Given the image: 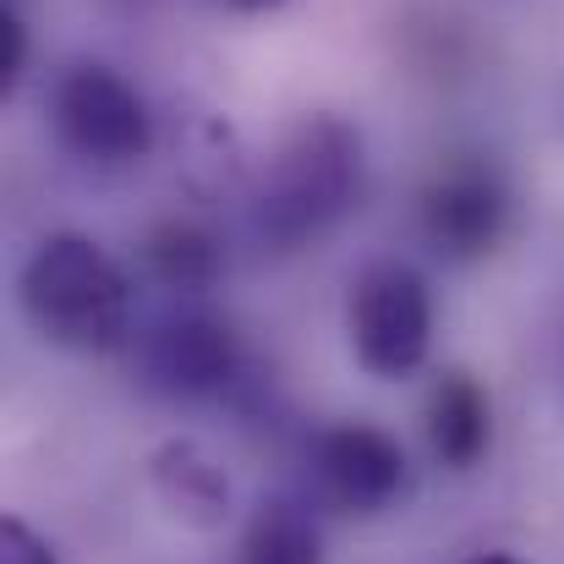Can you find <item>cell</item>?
<instances>
[{"label": "cell", "mask_w": 564, "mask_h": 564, "mask_svg": "<svg viewBox=\"0 0 564 564\" xmlns=\"http://www.w3.org/2000/svg\"><path fill=\"white\" fill-rule=\"evenodd\" d=\"M50 121H55V138L99 165V171H121V165H138L149 160L154 149V116H149V99L110 66L99 61H77L55 77L50 88Z\"/></svg>", "instance_id": "cell-3"}, {"label": "cell", "mask_w": 564, "mask_h": 564, "mask_svg": "<svg viewBox=\"0 0 564 564\" xmlns=\"http://www.w3.org/2000/svg\"><path fill=\"white\" fill-rule=\"evenodd\" d=\"M505 225H510V192L499 182V171L482 160L444 165L422 192V236L433 241V252L455 263L494 252Z\"/></svg>", "instance_id": "cell-7"}, {"label": "cell", "mask_w": 564, "mask_h": 564, "mask_svg": "<svg viewBox=\"0 0 564 564\" xmlns=\"http://www.w3.org/2000/svg\"><path fill=\"white\" fill-rule=\"evenodd\" d=\"M362 192V138L340 116H302L252 187V236L269 252H302Z\"/></svg>", "instance_id": "cell-1"}, {"label": "cell", "mask_w": 564, "mask_h": 564, "mask_svg": "<svg viewBox=\"0 0 564 564\" xmlns=\"http://www.w3.org/2000/svg\"><path fill=\"white\" fill-rule=\"evenodd\" d=\"M138 368L154 394L214 400L241 383V340L225 318H214L203 307H182V313L160 318L154 329H143Z\"/></svg>", "instance_id": "cell-5"}, {"label": "cell", "mask_w": 564, "mask_h": 564, "mask_svg": "<svg viewBox=\"0 0 564 564\" xmlns=\"http://www.w3.org/2000/svg\"><path fill=\"white\" fill-rule=\"evenodd\" d=\"M149 488L182 527H197V532L225 527L230 516V477L192 438H171L149 455Z\"/></svg>", "instance_id": "cell-8"}, {"label": "cell", "mask_w": 564, "mask_h": 564, "mask_svg": "<svg viewBox=\"0 0 564 564\" xmlns=\"http://www.w3.org/2000/svg\"><path fill=\"white\" fill-rule=\"evenodd\" d=\"M0 564H55V549L17 516L0 521Z\"/></svg>", "instance_id": "cell-12"}, {"label": "cell", "mask_w": 564, "mask_h": 564, "mask_svg": "<svg viewBox=\"0 0 564 564\" xmlns=\"http://www.w3.org/2000/svg\"><path fill=\"white\" fill-rule=\"evenodd\" d=\"M346 335L357 362L383 383H400L427 362L433 346V296L411 263H373L351 280Z\"/></svg>", "instance_id": "cell-4"}, {"label": "cell", "mask_w": 564, "mask_h": 564, "mask_svg": "<svg viewBox=\"0 0 564 564\" xmlns=\"http://www.w3.org/2000/svg\"><path fill=\"white\" fill-rule=\"evenodd\" d=\"M494 444V405L471 373L449 368L427 394V449L449 471H471Z\"/></svg>", "instance_id": "cell-9"}, {"label": "cell", "mask_w": 564, "mask_h": 564, "mask_svg": "<svg viewBox=\"0 0 564 564\" xmlns=\"http://www.w3.org/2000/svg\"><path fill=\"white\" fill-rule=\"evenodd\" d=\"M225 6H236V11H274L280 0H225Z\"/></svg>", "instance_id": "cell-14"}, {"label": "cell", "mask_w": 564, "mask_h": 564, "mask_svg": "<svg viewBox=\"0 0 564 564\" xmlns=\"http://www.w3.org/2000/svg\"><path fill=\"white\" fill-rule=\"evenodd\" d=\"M143 269L149 280H160L165 291L176 296H197L219 280L225 269V252H219V236L197 219H165L143 236Z\"/></svg>", "instance_id": "cell-10"}, {"label": "cell", "mask_w": 564, "mask_h": 564, "mask_svg": "<svg viewBox=\"0 0 564 564\" xmlns=\"http://www.w3.org/2000/svg\"><path fill=\"white\" fill-rule=\"evenodd\" d=\"M307 471L324 505L346 516H378L405 494V449L373 422H329L307 438Z\"/></svg>", "instance_id": "cell-6"}, {"label": "cell", "mask_w": 564, "mask_h": 564, "mask_svg": "<svg viewBox=\"0 0 564 564\" xmlns=\"http://www.w3.org/2000/svg\"><path fill=\"white\" fill-rule=\"evenodd\" d=\"M466 564H527V560H516V554H471Z\"/></svg>", "instance_id": "cell-15"}, {"label": "cell", "mask_w": 564, "mask_h": 564, "mask_svg": "<svg viewBox=\"0 0 564 564\" xmlns=\"http://www.w3.org/2000/svg\"><path fill=\"white\" fill-rule=\"evenodd\" d=\"M241 564H324V543L307 510L274 499L252 516L241 538Z\"/></svg>", "instance_id": "cell-11"}, {"label": "cell", "mask_w": 564, "mask_h": 564, "mask_svg": "<svg viewBox=\"0 0 564 564\" xmlns=\"http://www.w3.org/2000/svg\"><path fill=\"white\" fill-rule=\"evenodd\" d=\"M17 302L39 340L77 357H105L132 335V285L121 263L77 230H55L28 252Z\"/></svg>", "instance_id": "cell-2"}, {"label": "cell", "mask_w": 564, "mask_h": 564, "mask_svg": "<svg viewBox=\"0 0 564 564\" xmlns=\"http://www.w3.org/2000/svg\"><path fill=\"white\" fill-rule=\"evenodd\" d=\"M22 61H28V28H22V17L6 6V11H0V94L17 88Z\"/></svg>", "instance_id": "cell-13"}]
</instances>
